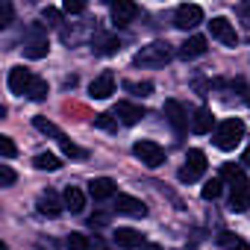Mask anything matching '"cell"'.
I'll return each mask as SVG.
<instances>
[{"label":"cell","instance_id":"18","mask_svg":"<svg viewBox=\"0 0 250 250\" xmlns=\"http://www.w3.org/2000/svg\"><path fill=\"white\" fill-rule=\"evenodd\" d=\"M177 53H180L183 59H197V56L206 53V39H203V36H191V39H186V42L180 44Z\"/></svg>","mask_w":250,"mask_h":250},{"label":"cell","instance_id":"26","mask_svg":"<svg viewBox=\"0 0 250 250\" xmlns=\"http://www.w3.org/2000/svg\"><path fill=\"white\" fill-rule=\"evenodd\" d=\"M33 165H36L39 171H56V168H59V159H56L53 153H39V156L33 159Z\"/></svg>","mask_w":250,"mask_h":250},{"label":"cell","instance_id":"20","mask_svg":"<svg viewBox=\"0 0 250 250\" xmlns=\"http://www.w3.org/2000/svg\"><path fill=\"white\" fill-rule=\"evenodd\" d=\"M62 200H65V209H68V212H83V209H85V194H83V188H77V186H68V188L62 191Z\"/></svg>","mask_w":250,"mask_h":250},{"label":"cell","instance_id":"6","mask_svg":"<svg viewBox=\"0 0 250 250\" xmlns=\"http://www.w3.org/2000/svg\"><path fill=\"white\" fill-rule=\"evenodd\" d=\"M197 24H203V9H200V6L183 3V6L174 12V27H177V30H194Z\"/></svg>","mask_w":250,"mask_h":250},{"label":"cell","instance_id":"1","mask_svg":"<svg viewBox=\"0 0 250 250\" xmlns=\"http://www.w3.org/2000/svg\"><path fill=\"white\" fill-rule=\"evenodd\" d=\"M174 59V47L168 44V42H150V44H145L139 53H136V65L139 68H165L168 62Z\"/></svg>","mask_w":250,"mask_h":250},{"label":"cell","instance_id":"38","mask_svg":"<svg viewBox=\"0 0 250 250\" xmlns=\"http://www.w3.org/2000/svg\"><path fill=\"white\" fill-rule=\"evenodd\" d=\"M241 165L250 168V147H244V153H241Z\"/></svg>","mask_w":250,"mask_h":250},{"label":"cell","instance_id":"8","mask_svg":"<svg viewBox=\"0 0 250 250\" xmlns=\"http://www.w3.org/2000/svg\"><path fill=\"white\" fill-rule=\"evenodd\" d=\"M162 112H165V118H168V124L183 136L186 133V127H188V115H186V109H183V103L180 100H165V106H162Z\"/></svg>","mask_w":250,"mask_h":250},{"label":"cell","instance_id":"9","mask_svg":"<svg viewBox=\"0 0 250 250\" xmlns=\"http://www.w3.org/2000/svg\"><path fill=\"white\" fill-rule=\"evenodd\" d=\"M109 12H112V21H115L118 27H127V24H133V21H136L139 6H136V3H130V0H115V3L109 6Z\"/></svg>","mask_w":250,"mask_h":250},{"label":"cell","instance_id":"36","mask_svg":"<svg viewBox=\"0 0 250 250\" xmlns=\"http://www.w3.org/2000/svg\"><path fill=\"white\" fill-rule=\"evenodd\" d=\"M62 150H65V153H68L71 159H83V156H85V153H83V150H80L77 145H71V142H65V145H62Z\"/></svg>","mask_w":250,"mask_h":250},{"label":"cell","instance_id":"23","mask_svg":"<svg viewBox=\"0 0 250 250\" xmlns=\"http://www.w3.org/2000/svg\"><path fill=\"white\" fill-rule=\"evenodd\" d=\"M94 47H97V53H100V56H112V53H118V50H121V42H118L115 36H103Z\"/></svg>","mask_w":250,"mask_h":250},{"label":"cell","instance_id":"35","mask_svg":"<svg viewBox=\"0 0 250 250\" xmlns=\"http://www.w3.org/2000/svg\"><path fill=\"white\" fill-rule=\"evenodd\" d=\"M62 9H65L68 15H80V12H85V3H80V0H68Z\"/></svg>","mask_w":250,"mask_h":250},{"label":"cell","instance_id":"2","mask_svg":"<svg viewBox=\"0 0 250 250\" xmlns=\"http://www.w3.org/2000/svg\"><path fill=\"white\" fill-rule=\"evenodd\" d=\"M241 139H244V124H241L238 118L221 121L218 127H215V133H212V142H215L218 150H232Z\"/></svg>","mask_w":250,"mask_h":250},{"label":"cell","instance_id":"5","mask_svg":"<svg viewBox=\"0 0 250 250\" xmlns=\"http://www.w3.org/2000/svg\"><path fill=\"white\" fill-rule=\"evenodd\" d=\"M206 171V153L203 150H188L186 162L180 168V183H197Z\"/></svg>","mask_w":250,"mask_h":250},{"label":"cell","instance_id":"22","mask_svg":"<svg viewBox=\"0 0 250 250\" xmlns=\"http://www.w3.org/2000/svg\"><path fill=\"white\" fill-rule=\"evenodd\" d=\"M218 244H221L224 250H250V244H247L241 235L229 232V229H221V232H218Z\"/></svg>","mask_w":250,"mask_h":250},{"label":"cell","instance_id":"14","mask_svg":"<svg viewBox=\"0 0 250 250\" xmlns=\"http://www.w3.org/2000/svg\"><path fill=\"white\" fill-rule=\"evenodd\" d=\"M115 115L121 118V124H127V127H133V124H139L147 112H145V106H139V103H130V100H121L118 106H115Z\"/></svg>","mask_w":250,"mask_h":250},{"label":"cell","instance_id":"30","mask_svg":"<svg viewBox=\"0 0 250 250\" xmlns=\"http://www.w3.org/2000/svg\"><path fill=\"white\" fill-rule=\"evenodd\" d=\"M94 127H100V130H118V121L109 112H100V115H94Z\"/></svg>","mask_w":250,"mask_h":250},{"label":"cell","instance_id":"11","mask_svg":"<svg viewBox=\"0 0 250 250\" xmlns=\"http://www.w3.org/2000/svg\"><path fill=\"white\" fill-rule=\"evenodd\" d=\"M115 212H118V215H130V218H145V215H147V206H145L139 197L118 194V200H115Z\"/></svg>","mask_w":250,"mask_h":250},{"label":"cell","instance_id":"15","mask_svg":"<svg viewBox=\"0 0 250 250\" xmlns=\"http://www.w3.org/2000/svg\"><path fill=\"white\" fill-rule=\"evenodd\" d=\"M112 238H115V244H118V247H127V250H133V247H142V244H145V235H142L139 229H133V227H118V229L112 232Z\"/></svg>","mask_w":250,"mask_h":250},{"label":"cell","instance_id":"32","mask_svg":"<svg viewBox=\"0 0 250 250\" xmlns=\"http://www.w3.org/2000/svg\"><path fill=\"white\" fill-rule=\"evenodd\" d=\"M15 183V171L9 165H0V188H9Z\"/></svg>","mask_w":250,"mask_h":250},{"label":"cell","instance_id":"21","mask_svg":"<svg viewBox=\"0 0 250 250\" xmlns=\"http://www.w3.org/2000/svg\"><path fill=\"white\" fill-rule=\"evenodd\" d=\"M33 127H36L39 133H44V136H53L59 145H65V142H68V136L56 127V124H50V121H47V118H42V115H39V118H33Z\"/></svg>","mask_w":250,"mask_h":250},{"label":"cell","instance_id":"37","mask_svg":"<svg viewBox=\"0 0 250 250\" xmlns=\"http://www.w3.org/2000/svg\"><path fill=\"white\" fill-rule=\"evenodd\" d=\"M238 15L244 18V24L250 27V3H244V6H238Z\"/></svg>","mask_w":250,"mask_h":250},{"label":"cell","instance_id":"19","mask_svg":"<svg viewBox=\"0 0 250 250\" xmlns=\"http://www.w3.org/2000/svg\"><path fill=\"white\" fill-rule=\"evenodd\" d=\"M88 194H91L94 200H106V197L115 194V183H112L109 177H97V180L88 183Z\"/></svg>","mask_w":250,"mask_h":250},{"label":"cell","instance_id":"7","mask_svg":"<svg viewBox=\"0 0 250 250\" xmlns=\"http://www.w3.org/2000/svg\"><path fill=\"white\" fill-rule=\"evenodd\" d=\"M209 33H212V39H218L227 47H235L238 44V33H235V27L227 18H212L209 21Z\"/></svg>","mask_w":250,"mask_h":250},{"label":"cell","instance_id":"31","mask_svg":"<svg viewBox=\"0 0 250 250\" xmlns=\"http://www.w3.org/2000/svg\"><path fill=\"white\" fill-rule=\"evenodd\" d=\"M42 18H44L50 27H59V24H62V12H59V9H53V6H44Z\"/></svg>","mask_w":250,"mask_h":250},{"label":"cell","instance_id":"10","mask_svg":"<svg viewBox=\"0 0 250 250\" xmlns=\"http://www.w3.org/2000/svg\"><path fill=\"white\" fill-rule=\"evenodd\" d=\"M33 80H36L33 71H27L24 65H15V68L9 71V91H12V94H27L30 85H33Z\"/></svg>","mask_w":250,"mask_h":250},{"label":"cell","instance_id":"13","mask_svg":"<svg viewBox=\"0 0 250 250\" xmlns=\"http://www.w3.org/2000/svg\"><path fill=\"white\" fill-rule=\"evenodd\" d=\"M88 94L94 100H106L109 94H115V77H112V71H103L100 77H94L91 85H88Z\"/></svg>","mask_w":250,"mask_h":250},{"label":"cell","instance_id":"17","mask_svg":"<svg viewBox=\"0 0 250 250\" xmlns=\"http://www.w3.org/2000/svg\"><path fill=\"white\" fill-rule=\"evenodd\" d=\"M221 177H224V180L229 183L232 194H235V191H244V188H250V183H247V177H244V171H241L238 165H224Z\"/></svg>","mask_w":250,"mask_h":250},{"label":"cell","instance_id":"4","mask_svg":"<svg viewBox=\"0 0 250 250\" xmlns=\"http://www.w3.org/2000/svg\"><path fill=\"white\" fill-rule=\"evenodd\" d=\"M133 153H136V159H142V165H147V168H159V165L165 162V147L156 145V142H147V139H139V142L133 145Z\"/></svg>","mask_w":250,"mask_h":250},{"label":"cell","instance_id":"12","mask_svg":"<svg viewBox=\"0 0 250 250\" xmlns=\"http://www.w3.org/2000/svg\"><path fill=\"white\" fill-rule=\"evenodd\" d=\"M36 206H39V212H42L44 218H59L62 209H65V200H62L56 191H44V194H39Z\"/></svg>","mask_w":250,"mask_h":250},{"label":"cell","instance_id":"16","mask_svg":"<svg viewBox=\"0 0 250 250\" xmlns=\"http://www.w3.org/2000/svg\"><path fill=\"white\" fill-rule=\"evenodd\" d=\"M212 127H215V115H212V109H209V106H200V109L194 112V118H191V133L203 136V133H209Z\"/></svg>","mask_w":250,"mask_h":250},{"label":"cell","instance_id":"25","mask_svg":"<svg viewBox=\"0 0 250 250\" xmlns=\"http://www.w3.org/2000/svg\"><path fill=\"white\" fill-rule=\"evenodd\" d=\"M65 247H68V250H91V241H88V235H83V232H71V235L65 238Z\"/></svg>","mask_w":250,"mask_h":250},{"label":"cell","instance_id":"28","mask_svg":"<svg viewBox=\"0 0 250 250\" xmlns=\"http://www.w3.org/2000/svg\"><path fill=\"white\" fill-rule=\"evenodd\" d=\"M221 188H224V183L215 177V180H209V183L203 186V191H200V194H203V200H218V197H221Z\"/></svg>","mask_w":250,"mask_h":250},{"label":"cell","instance_id":"29","mask_svg":"<svg viewBox=\"0 0 250 250\" xmlns=\"http://www.w3.org/2000/svg\"><path fill=\"white\" fill-rule=\"evenodd\" d=\"M124 88H127L130 94H139V97H147V94L153 91V83H133V80H127V83H124Z\"/></svg>","mask_w":250,"mask_h":250},{"label":"cell","instance_id":"39","mask_svg":"<svg viewBox=\"0 0 250 250\" xmlns=\"http://www.w3.org/2000/svg\"><path fill=\"white\" fill-rule=\"evenodd\" d=\"M145 250H162V247H156V244H150V247H145Z\"/></svg>","mask_w":250,"mask_h":250},{"label":"cell","instance_id":"33","mask_svg":"<svg viewBox=\"0 0 250 250\" xmlns=\"http://www.w3.org/2000/svg\"><path fill=\"white\" fill-rule=\"evenodd\" d=\"M0 153H3V159H12L18 150H15V145H12V139L9 136H0Z\"/></svg>","mask_w":250,"mask_h":250},{"label":"cell","instance_id":"3","mask_svg":"<svg viewBox=\"0 0 250 250\" xmlns=\"http://www.w3.org/2000/svg\"><path fill=\"white\" fill-rule=\"evenodd\" d=\"M47 50H50V44H47V30H44V24H30V27L24 30V56H27V59H44Z\"/></svg>","mask_w":250,"mask_h":250},{"label":"cell","instance_id":"34","mask_svg":"<svg viewBox=\"0 0 250 250\" xmlns=\"http://www.w3.org/2000/svg\"><path fill=\"white\" fill-rule=\"evenodd\" d=\"M12 15H15L12 3H3V6H0V27H9V24H12Z\"/></svg>","mask_w":250,"mask_h":250},{"label":"cell","instance_id":"27","mask_svg":"<svg viewBox=\"0 0 250 250\" xmlns=\"http://www.w3.org/2000/svg\"><path fill=\"white\" fill-rule=\"evenodd\" d=\"M27 97H30V100H44V97H47V80L36 77L33 85H30V91H27Z\"/></svg>","mask_w":250,"mask_h":250},{"label":"cell","instance_id":"40","mask_svg":"<svg viewBox=\"0 0 250 250\" xmlns=\"http://www.w3.org/2000/svg\"><path fill=\"white\" fill-rule=\"evenodd\" d=\"M3 250H12V247H9V244H3Z\"/></svg>","mask_w":250,"mask_h":250},{"label":"cell","instance_id":"24","mask_svg":"<svg viewBox=\"0 0 250 250\" xmlns=\"http://www.w3.org/2000/svg\"><path fill=\"white\" fill-rule=\"evenodd\" d=\"M229 206H232V212H247V209H250V188L235 191V194L229 197Z\"/></svg>","mask_w":250,"mask_h":250},{"label":"cell","instance_id":"41","mask_svg":"<svg viewBox=\"0 0 250 250\" xmlns=\"http://www.w3.org/2000/svg\"><path fill=\"white\" fill-rule=\"evenodd\" d=\"M247 103H250V91H247Z\"/></svg>","mask_w":250,"mask_h":250}]
</instances>
